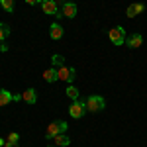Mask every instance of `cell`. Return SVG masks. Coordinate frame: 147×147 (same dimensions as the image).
Here are the masks:
<instances>
[{"label": "cell", "mask_w": 147, "mask_h": 147, "mask_svg": "<svg viewBox=\"0 0 147 147\" xmlns=\"http://www.w3.org/2000/svg\"><path fill=\"white\" fill-rule=\"evenodd\" d=\"M84 104H86V112H102L106 108V100L100 94H90Z\"/></svg>", "instance_id": "cell-1"}, {"label": "cell", "mask_w": 147, "mask_h": 147, "mask_svg": "<svg viewBox=\"0 0 147 147\" xmlns=\"http://www.w3.org/2000/svg\"><path fill=\"white\" fill-rule=\"evenodd\" d=\"M67 129H69V124H67V122H63V120H55V122H51V124L47 125L45 139H53V137L59 136V134H65Z\"/></svg>", "instance_id": "cell-2"}, {"label": "cell", "mask_w": 147, "mask_h": 147, "mask_svg": "<svg viewBox=\"0 0 147 147\" xmlns=\"http://www.w3.org/2000/svg\"><path fill=\"white\" fill-rule=\"evenodd\" d=\"M108 37H110V41H112L116 47L120 45H125V30L122 26H116V28H110V32H108Z\"/></svg>", "instance_id": "cell-3"}, {"label": "cell", "mask_w": 147, "mask_h": 147, "mask_svg": "<svg viewBox=\"0 0 147 147\" xmlns=\"http://www.w3.org/2000/svg\"><path fill=\"white\" fill-rule=\"evenodd\" d=\"M39 6H41L43 14H47V16L63 18V16H61V10H59V4H57V0H43V2H41Z\"/></svg>", "instance_id": "cell-4"}, {"label": "cell", "mask_w": 147, "mask_h": 147, "mask_svg": "<svg viewBox=\"0 0 147 147\" xmlns=\"http://www.w3.org/2000/svg\"><path fill=\"white\" fill-rule=\"evenodd\" d=\"M57 75H59V80H63V82L71 84V82L75 80V77H77V71H75L73 67H67V65H63V67L57 69Z\"/></svg>", "instance_id": "cell-5"}, {"label": "cell", "mask_w": 147, "mask_h": 147, "mask_svg": "<svg viewBox=\"0 0 147 147\" xmlns=\"http://www.w3.org/2000/svg\"><path fill=\"white\" fill-rule=\"evenodd\" d=\"M84 112H86V104L80 102V100H75L71 106H69V116L75 118V120H80V118L84 116Z\"/></svg>", "instance_id": "cell-6"}, {"label": "cell", "mask_w": 147, "mask_h": 147, "mask_svg": "<svg viewBox=\"0 0 147 147\" xmlns=\"http://www.w3.org/2000/svg\"><path fill=\"white\" fill-rule=\"evenodd\" d=\"M77 4L75 2H69V0H65L63 4H61V16L63 18H67V20H73V18H77Z\"/></svg>", "instance_id": "cell-7"}, {"label": "cell", "mask_w": 147, "mask_h": 147, "mask_svg": "<svg viewBox=\"0 0 147 147\" xmlns=\"http://www.w3.org/2000/svg\"><path fill=\"white\" fill-rule=\"evenodd\" d=\"M141 12H145V4H143V2H136V4H129V6L125 8V16H127V18H136Z\"/></svg>", "instance_id": "cell-8"}, {"label": "cell", "mask_w": 147, "mask_h": 147, "mask_svg": "<svg viewBox=\"0 0 147 147\" xmlns=\"http://www.w3.org/2000/svg\"><path fill=\"white\" fill-rule=\"evenodd\" d=\"M141 43H143V35L141 34H131L125 37V45L129 47V49H137Z\"/></svg>", "instance_id": "cell-9"}, {"label": "cell", "mask_w": 147, "mask_h": 147, "mask_svg": "<svg viewBox=\"0 0 147 147\" xmlns=\"http://www.w3.org/2000/svg\"><path fill=\"white\" fill-rule=\"evenodd\" d=\"M63 34H65V30H63V26L59 22H53L49 26V37H51V39H61Z\"/></svg>", "instance_id": "cell-10"}, {"label": "cell", "mask_w": 147, "mask_h": 147, "mask_svg": "<svg viewBox=\"0 0 147 147\" xmlns=\"http://www.w3.org/2000/svg\"><path fill=\"white\" fill-rule=\"evenodd\" d=\"M22 100L26 104H37V90L35 88H26L22 92Z\"/></svg>", "instance_id": "cell-11"}, {"label": "cell", "mask_w": 147, "mask_h": 147, "mask_svg": "<svg viewBox=\"0 0 147 147\" xmlns=\"http://www.w3.org/2000/svg\"><path fill=\"white\" fill-rule=\"evenodd\" d=\"M43 80L45 82H57L59 80V75H57V69L55 67H51V69H47V71H43Z\"/></svg>", "instance_id": "cell-12"}, {"label": "cell", "mask_w": 147, "mask_h": 147, "mask_svg": "<svg viewBox=\"0 0 147 147\" xmlns=\"http://www.w3.org/2000/svg\"><path fill=\"white\" fill-rule=\"evenodd\" d=\"M10 102H14V94L6 88H0V106H8Z\"/></svg>", "instance_id": "cell-13"}, {"label": "cell", "mask_w": 147, "mask_h": 147, "mask_svg": "<svg viewBox=\"0 0 147 147\" xmlns=\"http://www.w3.org/2000/svg\"><path fill=\"white\" fill-rule=\"evenodd\" d=\"M53 143L57 147H67V145H71V137H67L65 134H59V136L53 137Z\"/></svg>", "instance_id": "cell-14"}, {"label": "cell", "mask_w": 147, "mask_h": 147, "mask_svg": "<svg viewBox=\"0 0 147 147\" xmlns=\"http://www.w3.org/2000/svg\"><path fill=\"white\" fill-rule=\"evenodd\" d=\"M65 94H67L69 100H79V88L77 86H73V84H67V88H65Z\"/></svg>", "instance_id": "cell-15"}, {"label": "cell", "mask_w": 147, "mask_h": 147, "mask_svg": "<svg viewBox=\"0 0 147 147\" xmlns=\"http://www.w3.org/2000/svg\"><path fill=\"white\" fill-rule=\"evenodd\" d=\"M51 65H53L55 69L63 67V65H65V57H63V55H59V53H55V55H51Z\"/></svg>", "instance_id": "cell-16"}, {"label": "cell", "mask_w": 147, "mask_h": 147, "mask_svg": "<svg viewBox=\"0 0 147 147\" xmlns=\"http://www.w3.org/2000/svg\"><path fill=\"white\" fill-rule=\"evenodd\" d=\"M10 35V26L0 22V41H6V37Z\"/></svg>", "instance_id": "cell-17"}, {"label": "cell", "mask_w": 147, "mask_h": 147, "mask_svg": "<svg viewBox=\"0 0 147 147\" xmlns=\"http://www.w3.org/2000/svg\"><path fill=\"white\" fill-rule=\"evenodd\" d=\"M0 6L4 8L6 12H14V0H0Z\"/></svg>", "instance_id": "cell-18"}, {"label": "cell", "mask_w": 147, "mask_h": 147, "mask_svg": "<svg viewBox=\"0 0 147 147\" xmlns=\"http://www.w3.org/2000/svg\"><path fill=\"white\" fill-rule=\"evenodd\" d=\"M6 141H14V143H18V141H20V134H18V131H12Z\"/></svg>", "instance_id": "cell-19"}, {"label": "cell", "mask_w": 147, "mask_h": 147, "mask_svg": "<svg viewBox=\"0 0 147 147\" xmlns=\"http://www.w3.org/2000/svg\"><path fill=\"white\" fill-rule=\"evenodd\" d=\"M43 0H26V4H30V6H37V4H41Z\"/></svg>", "instance_id": "cell-20"}, {"label": "cell", "mask_w": 147, "mask_h": 147, "mask_svg": "<svg viewBox=\"0 0 147 147\" xmlns=\"http://www.w3.org/2000/svg\"><path fill=\"white\" fill-rule=\"evenodd\" d=\"M4 147H20V145H18V143H14V141H6V145H4Z\"/></svg>", "instance_id": "cell-21"}, {"label": "cell", "mask_w": 147, "mask_h": 147, "mask_svg": "<svg viewBox=\"0 0 147 147\" xmlns=\"http://www.w3.org/2000/svg\"><path fill=\"white\" fill-rule=\"evenodd\" d=\"M0 51L6 53V51H8V45H6V43H0Z\"/></svg>", "instance_id": "cell-22"}, {"label": "cell", "mask_w": 147, "mask_h": 147, "mask_svg": "<svg viewBox=\"0 0 147 147\" xmlns=\"http://www.w3.org/2000/svg\"><path fill=\"white\" fill-rule=\"evenodd\" d=\"M2 145H6V141H4V139L0 137V147H2Z\"/></svg>", "instance_id": "cell-23"}]
</instances>
